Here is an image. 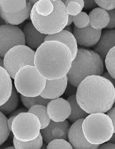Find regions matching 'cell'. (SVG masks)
I'll use <instances>...</instances> for the list:
<instances>
[{"label":"cell","instance_id":"obj_1","mask_svg":"<svg viewBox=\"0 0 115 149\" xmlns=\"http://www.w3.org/2000/svg\"><path fill=\"white\" fill-rule=\"evenodd\" d=\"M76 97L77 104L87 113H104L114 103L115 87L103 76H88L77 87Z\"/></svg>","mask_w":115,"mask_h":149},{"label":"cell","instance_id":"obj_2","mask_svg":"<svg viewBox=\"0 0 115 149\" xmlns=\"http://www.w3.org/2000/svg\"><path fill=\"white\" fill-rule=\"evenodd\" d=\"M72 56L66 45L57 41L44 42L37 49L34 66L40 74L48 80L64 77L71 68Z\"/></svg>","mask_w":115,"mask_h":149},{"label":"cell","instance_id":"obj_3","mask_svg":"<svg viewBox=\"0 0 115 149\" xmlns=\"http://www.w3.org/2000/svg\"><path fill=\"white\" fill-rule=\"evenodd\" d=\"M65 4L61 1H38L32 9L30 18L35 28L47 35L60 32L68 21Z\"/></svg>","mask_w":115,"mask_h":149},{"label":"cell","instance_id":"obj_4","mask_svg":"<svg viewBox=\"0 0 115 149\" xmlns=\"http://www.w3.org/2000/svg\"><path fill=\"white\" fill-rule=\"evenodd\" d=\"M103 71V62L98 54L93 50L79 48L67 74V82L77 88L86 77L91 76H102Z\"/></svg>","mask_w":115,"mask_h":149},{"label":"cell","instance_id":"obj_5","mask_svg":"<svg viewBox=\"0 0 115 149\" xmlns=\"http://www.w3.org/2000/svg\"><path fill=\"white\" fill-rule=\"evenodd\" d=\"M82 127L86 139L93 145L107 142L115 132L111 120L103 113L90 114L84 119Z\"/></svg>","mask_w":115,"mask_h":149},{"label":"cell","instance_id":"obj_6","mask_svg":"<svg viewBox=\"0 0 115 149\" xmlns=\"http://www.w3.org/2000/svg\"><path fill=\"white\" fill-rule=\"evenodd\" d=\"M46 79L39 73L35 66L21 68L14 78L15 87L23 96L34 97L40 95L45 88Z\"/></svg>","mask_w":115,"mask_h":149},{"label":"cell","instance_id":"obj_7","mask_svg":"<svg viewBox=\"0 0 115 149\" xmlns=\"http://www.w3.org/2000/svg\"><path fill=\"white\" fill-rule=\"evenodd\" d=\"M35 52L26 45H20L11 49L3 58L4 68L10 77L14 79L21 68L27 65L34 66Z\"/></svg>","mask_w":115,"mask_h":149},{"label":"cell","instance_id":"obj_8","mask_svg":"<svg viewBox=\"0 0 115 149\" xmlns=\"http://www.w3.org/2000/svg\"><path fill=\"white\" fill-rule=\"evenodd\" d=\"M41 124L37 117L27 112L15 116L13 121L12 132L14 137L22 141L35 139L40 133Z\"/></svg>","mask_w":115,"mask_h":149},{"label":"cell","instance_id":"obj_9","mask_svg":"<svg viewBox=\"0 0 115 149\" xmlns=\"http://www.w3.org/2000/svg\"><path fill=\"white\" fill-rule=\"evenodd\" d=\"M33 6L28 1H0V17L8 24L18 25L29 18Z\"/></svg>","mask_w":115,"mask_h":149},{"label":"cell","instance_id":"obj_10","mask_svg":"<svg viewBox=\"0 0 115 149\" xmlns=\"http://www.w3.org/2000/svg\"><path fill=\"white\" fill-rule=\"evenodd\" d=\"M25 45V38L21 29L10 24L0 26V57L3 58L6 53L15 46Z\"/></svg>","mask_w":115,"mask_h":149},{"label":"cell","instance_id":"obj_11","mask_svg":"<svg viewBox=\"0 0 115 149\" xmlns=\"http://www.w3.org/2000/svg\"><path fill=\"white\" fill-rule=\"evenodd\" d=\"M70 125L66 120L63 122H54L51 120L45 128L40 130L43 141L49 143L57 139H67V134Z\"/></svg>","mask_w":115,"mask_h":149},{"label":"cell","instance_id":"obj_12","mask_svg":"<svg viewBox=\"0 0 115 149\" xmlns=\"http://www.w3.org/2000/svg\"><path fill=\"white\" fill-rule=\"evenodd\" d=\"M84 119L76 121L70 127L67 134V139L70 143L74 149L98 148L100 145L90 144L85 136L82 127Z\"/></svg>","mask_w":115,"mask_h":149},{"label":"cell","instance_id":"obj_13","mask_svg":"<svg viewBox=\"0 0 115 149\" xmlns=\"http://www.w3.org/2000/svg\"><path fill=\"white\" fill-rule=\"evenodd\" d=\"M47 111L51 120L61 122L68 118L71 112L70 103L62 98L50 101L47 105Z\"/></svg>","mask_w":115,"mask_h":149},{"label":"cell","instance_id":"obj_14","mask_svg":"<svg viewBox=\"0 0 115 149\" xmlns=\"http://www.w3.org/2000/svg\"><path fill=\"white\" fill-rule=\"evenodd\" d=\"M102 30L95 29L90 24L84 28L80 29L74 26L73 33L77 44L82 47L94 46L98 42L101 35Z\"/></svg>","mask_w":115,"mask_h":149},{"label":"cell","instance_id":"obj_15","mask_svg":"<svg viewBox=\"0 0 115 149\" xmlns=\"http://www.w3.org/2000/svg\"><path fill=\"white\" fill-rule=\"evenodd\" d=\"M67 85V75L61 79H46L45 88L40 95L45 99L50 100L56 99L64 93Z\"/></svg>","mask_w":115,"mask_h":149},{"label":"cell","instance_id":"obj_16","mask_svg":"<svg viewBox=\"0 0 115 149\" xmlns=\"http://www.w3.org/2000/svg\"><path fill=\"white\" fill-rule=\"evenodd\" d=\"M115 46V30H105L102 31L100 39L94 46L93 51L100 56L103 62L110 49Z\"/></svg>","mask_w":115,"mask_h":149},{"label":"cell","instance_id":"obj_17","mask_svg":"<svg viewBox=\"0 0 115 149\" xmlns=\"http://www.w3.org/2000/svg\"><path fill=\"white\" fill-rule=\"evenodd\" d=\"M25 45L32 50L37 49L44 42L47 35L39 31L31 22L27 23L23 30Z\"/></svg>","mask_w":115,"mask_h":149},{"label":"cell","instance_id":"obj_18","mask_svg":"<svg viewBox=\"0 0 115 149\" xmlns=\"http://www.w3.org/2000/svg\"><path fill=\"white\" fill-rule=\"evenodd\" d=\"M50 40L59 42L66 45L71 52L72 61L74 60L77 55L78 47L77 42L72 33L63 30L56 34L47 35L44 42Z\"/></svg>","mask_w":115,"mask_h":149},{"label":"cell","instance_id":"obj_19","mask_svg":"<svg viewBox=\"0 0 115 149\" xmlns=\"http://www.w3.org/2000/svg\"><path fill=\"white\" fill-rule=\"evenodd\" d=\"M90 25L95 29L105 28L110 21V17L107 11L100 8H94L89 14Z\"/></svg>","mask_w":115,"mask_h":149},{"label":"cell","instance_id":"obj_20","mask_svg":"<svg viewBox=\"0 0 115 149\" xmlns=\"http://www.w3.org/2000/svg\"><path fill=\"white\" fill-rule=\"evenodd\" d=\"M12 80L8 72L0 66V106L9 99L12 93Z\"/></svg>","mask_w":115,"mask_h":149},{"label":"cell","instance_id":"obj_21","mask_svg":"<svg viewBox=\"0 0 115 149\" xmlns=\"http://www.w3.org/2000/svg\"><path fill=\"white\" fill-rule=\"evenodd\" d=\"M70 103L71 108V112L68 119L71 122L74 123L81 119H85L89 114L82 109L77 104L76 95L69 97L67 100Z\"/></svg>","mask_w":115,"mask_h":149},{"label":"cell","instance_id":"obj_22","mask_svg":"<svg viewBox=\"0 0 115 149\" xmlns=\"http://www.w3.org/2000/svg\"><path fill=\"white\" fill-rule=\"evenodd\" d=\"M19 95L15 87L13 86L12 93L8 100L0 106V112L5 115L11 114L17 109L19 104Z\"/></svg>","mask_w":115,"mask_h":149},{"label":"cell","instance_id":"obj_23","mask_svg":"<svg viewBox=\"0 0 115 149\" xmlns=\"http://www.w3.org/2000/svg\"><path fill=\"white\" fill-rule=\"evenodd\" d=\"M27 112L33 114L38 118L41 124V130L48 126L51 121L47 113V107L44 105H34L29 109Z\"/></svg>","mask_w":115,"mask_h":149},{"label":"cell","instance_id":"obj_24","mask_svg":"<svg viewBox=\"0 0 115 149\" xmlns=\"http://www.w3.org/2000/svg\"><path fill=\"white\" fill-rule=\"evenodd\" d=\"M14 146L15 149H41L43 145V139L41 133L34 139L27 141H22L14 137Z\"/></svg>","mask_w":115,"mask_h":149},{"label":"cell","instance_id":"obj_25","mask_svg":"<svg viewBox=\"0 0 115 149\" xmlns=\"http://www.w3.org/2000/svg\"><path fill=\"white\" fill-rule=\"evenodd\" d=\"M21 99L23 105L28 110L34 105H40L47 106L51 100L46 99L41 95L34 97H27L21 95Z\"/></svg>","mask_w":115,"mask_h":149},{"label":"cell","instance_id":"obj_26","mask_svg":"<svg viewBox=\"0 0 115 149\" xmlns=\"http://www.w3.org/2000/svg\"><path fill=\"white\" fill-rule=\"evenodd\" d=\"M8 119L6 116L0 112V146L6 141L10 133L7 125Z\"/></svg>","mask_w":115,"mask_h":149},{"label":"cell","instance_id":"obj_27","mask_svg":"<svg viewBox=\"0 0 115 149\" xmlns=\"http://www.w3.org/2000/svg\"><path fill=\"white\" fill-rule=\"evenodd\" d=\"M115 47L110 49L105 59L106 69L113 79H115Z\"/></svg>","mask_w":115,"mask_h":149},{"label":"cell","instance_id":"obj_28","mask_svg":"<svg viewBox=\"0 0 115 149\" xmlns=\"http://www.w3.org/2000/svg\"><path fill=\"white\" fill-rule=\"evenodd\" d=\"M73 22L77 28H83L90 24V18L87 13L81 11L78 15L73 16Z\"/></svg>","mask_w":115,"mask_h":149},{"label":"cell","instance_id":"obj_29","mask_svg":"<svg viewBox=\"0 0 115 149\" xmlns=\"http://www.w3.org/2000/svg\"><path fill=\"white\" fill-rule=\"evenodd\" d=\"M66 10L68 15L75 16L79 14L82 9L81 6L75 1H66L65 3Z\"/></svg>","mask_w":115,"mask_h":149},{"label":"cell","instance_id":"obj_30","mask_svg":"<svg viewBox=\"0 0 115 149\" xmlns=\"http://www.w3.org/2000/svg\"><path fill=\"white\" fill-rule=\"evenodd\" d=\"M47 149H73V148L67 140L57 139L49 143Z\"/></svg>","mask_w":115,"mask_h":149},{"label":"cell","instance_id":"obj_31","mask_svg":"<svg viewBox=\"0 0 115 149\" xmlns=\"http://www.w3.org/2000/svg\"><path fill=\"white\" fill-rule=\"evenodd\" d=\"M100 8L106 11L115 9V1H94Z\"/></svg>","mask_w":115,"mask_h":149},{"label":"cell","instance_id":"obj_32","mask_svg":"<svg viewBox=\"0 0 115 149\" xmlns=\"http://www.w3.org/2000/svg\"><path fill=\"white\" fill-rule=\"evenodd\" d=\"M110 17V21L105 29H114L115 28V10L107 11Z\"/></svg>","mask_w":115,"mask_h":149},{"label":"cell","instance_id":"obj_33","mask_svg":"<svg viewBox=\"0 0 115 149\" xmlns=\"http://www.w3.org/2000/svg\"><path fill=\"white\" fill-rule=\"evenodd\" d=\"M84 8L85 10L94 9L98 6L94 1H84Z\"/></svg>","mask_w":115,"mask_h":149},{"label":"cell","instance_id":"obj_34","mask_svg":"<svg viewBox=\"0 0 115 149\" xmlns=\"http://www.w3.org/2000/svg\"><path fill=\"white\" fill-rule=\"evenodd\" d=\"M115 108L114 107L112 108L110 110L107 112V113L106 115L109 116L110 119L111 120L112 123H113L114 128L115 129Z\"/></svg>","mask_w":115,"mask_h":149},{"label":"cell","instance_id":"obj_35","mask_svg":"<svg viewBox=\"0 0 115 149\" xmlns=\"http://www.w3.org/2000/svg\"><path fill=\"white\" fill-rule=\"evenodd\" d=\"M98 149H115V145L109 142L104 143L100 145Z\"/></svg>","mask_w":115,"mask_h":149},{"label":"cell","instance_id":"obj_36","mask_svg":"<svg viewBox=\"0 0 115 149\" xmlns=\"http://www.w3.org/2000/svg\"><path fill=\"white\" fill-rule=\"evenodd\" d=\"M28 111V109H27L26 108H20V109L17 110L16 111H14V112H13L12 113H11L10 115L8 118L12 116H17L19 114L21 113L26 112H27Z\"/></svg>","mask_w":115,"mask_h":149},{"label":"cell","instance_id":"obj_37","mask_svg":"<svg viewBox=\"0 0 115 149\" xmlns=\"http://www.w3.org/2000/svg\"><path fill=\"white\" fill-rule=\"evenodd\" d=\"M102 76H103V77L105 78L106 79H107V80L110 81L113 84L114 86L115 87V79H113V78L111 76L110 74H109L108 72H104V73H103V74L102 75Z\"/></svg>","mask_w":115,"mask_h":149},{"label":"cell","instance_id":"obj_38","mask_svg":"<svg viewBox=\"0 0 115 149\" xmlns=\"http://www.w3.org/2000/svg\"><path fill=\"white\" fill-rule=\"evenodd\" d=\"M15 117V116L10 117L7 120V125H8V129H9L10 131H12L11 127H12L13 121Z\"/></svg>","mask_w":115,"mask_h":149},{"label":"cell","instance_id":"obj_39","mask_svg":"<svg viewBox=\"0 0 115 149\" xmlns=\"http://www.w3.org/2000/svg\"><path fill=\"white\" fill-rule=\"evenodd\" d=\"M73 16L68 15V21L67 26H69L73 22Z\"/></svg>","mask_w":115,"mask_h":149},{"label":"cell","instance_id":"obj_40","mask_svg":"<svg viewBox=\"0 0 115 149\" xmlns=\"http://www.w3.org/2000/svg\"><path fill=\"white\" fill-rule=\"evenodd\" d=\"M63 30H65V31H68L70 33H73V30H72L71 27L70 26H66Z\"/></svg>","mask_w":115,"mask_h":149},{"label":"cell","instance_id":"obj_41","mask_svg":"<svg viewBox=\"0 0 115 149\" xmlns=\"http://www.w3.org/2000/svg\"><path fill=\"white\" fill-rule=\"evenodd\" d=\"M76 2L78 3L79 4L80 6H81V9L83 10V8H84V1H76L75 0Z\"/></svg>","mask_w":115,"mask_h":149},{"label":"cell","instance_id":"obj_42","mask_svg":"<svg viewBox=\"0 0 115 149\" xmlns=\"http://www.w3.org/2000/svg\"><path fill=\"white\" fill-rule=\"evenodd\" d=\"M115 133H114L113 135H112L110 140H109L108 141L109 143H113V144H115Z\"/></svg>","mask_w":115,"mask_h":149},{"label":"cell","instance_id":"obj_43","mask_svg":"<svg viewBox=\"0 0 115 149\" xmlns=\"http://www.w3.org/2000/svg\"><path fill=\"white\" fill-rule=\"evenodd\" d=\"M0 66L3 68V58L0 57Z\"/></svg>","mask_w":115,"mask_h":149},{"label":"cell","instance_id":"obj_44","mask_svg":"<svg viewBox=\"0 0 115 149\" xmlns=\"http://www.w3.org/2000/svg\"><path fill=\"white\" fill-rule=\"evenodd\" d=\"M28 1L33 6L36 3L38 2V1Z\"/></svg>","mask_w":115,"mask_h":149},{"label":"cell","instance_id":"obj_45","mask_svg":"<svg viewBox=\"0 0 115 149\" xmlns=\"http://www.w3.org/2000/svg\"><path fill=\"white\" fill-rule=\"evenodd\" d=\"M4 149H15V147L14 146H11V147H8Z\"/></svg>","mask_w":115,"mask_h":149},{"label":"cell","instance_id":"obj_46","mask_svg":"<svg viewBox=\"0 0 115 149\" xmlns=\"http://www.w3.org/2000/svg\"><path fill=\"white\" fill-rule=\"evenodd\" d=\"M98 149V148H90V149Z\"/></svg>","mask_w":115,"mask_h":149}]
</instances>
